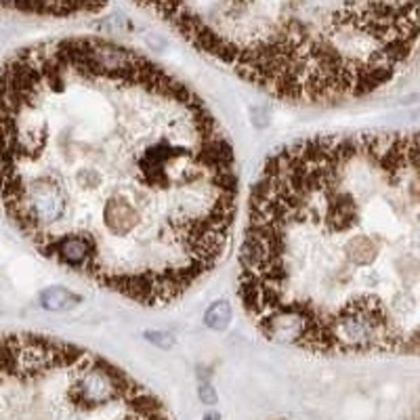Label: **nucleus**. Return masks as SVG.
I'll use <instances>...</instances> for the list:
<instances>
[{
    "label": "nucleus",
    "mask_w": 420,
    "mask_h": 420,
    "mask_svg": "<svg viewBox=\"0 0 420 420\" xmlns=\"http://www.w3.org/2000/svg\"><path fill=\"white\" fill-rule=\"evenodd\" d=\"M204 322H206L208 328H213V330H225L229 326V322H231V307H229V303L217 300L215 305H210L206 309Z\"/></svg>",
    "instance_id": "5"
},
{
    "label": "nucleus",
    "mask_w": 420,
    "mask_h": 420,
    "mask_svg": "<svg viewBox=\"0 0 420 420\" xmlns=\"http://www.w3.org/2000/svg\"><path fill=\"white\" fill-rule=\"evenodd\" d=\"M200 397L206 403H215L217 401V395H215V391H213V387H210V385H202L200 387Z\"/></svg>",
    "instance_id": "6"
},
{
    "label": "nucleus",
    "mask_w": 420,
    "mask_h": 420,
    "mask_svg": "<svg viewBox=\"0 0 420 420\" xmlns=\"http://www.w3.org/2000/svg\"><path fill=\"white\" fill-rule=\"evenodd\" d=\"M202 55L292 103H336L387 84L420 38L408 3L139 5Z\"/></svg>",
    "instance_id": "2"
},
{
    "label": "nucleus",
    "mask_w": 420,
    "mask_h": 420,
    "mask_svg": "<svg viewBox=\"0 0 420 420\" xmlns=\"http://www.w3.org/2000/svg\"><path fill=\"white\" fill-rule=\"evenodd\" d=\"M204 420H219V414H206Z\"/></svg>",
    "instance_id": "7"
},
{
    "label": "nucleus",
    "mask_w": 420,
    "mask_h": 420,
    "mask_svg": "<svg viewBox=\"0 0 420 420\" xmlns=\"http://www.w3.org/2000/svg\"><path fill=\"white\" fill-rule=\"evenodd\" d=\"M0 198L44 256L153 307L223 258L236 158L162 66L110 40H50L0 74Z\"/></svg>",
    "instance_id": "1"
},
{
    "label": "nucleus",
    "mask_w": 420,
    "mask_h": 420,
    "mask_svg": "<svg viewBox=\"0 0 420 420\" xmlns=\"http://www.w3.org/2000/svg\"><path fill=\"white\" fill-rule=\"evenodd\" d=\"M80 303V296L64 286H50L40 292V307L46 311H64Z\"/></svg>",
    "instance_id": "4"
},
{
    "label": "nucleus",
    "mask_w": 420,
    "mask_h": 420,
    "mask_svg": "<svg viewBox=\"0 0 420 420\" xmlns=\"http://www.w3.org/2000/svg\"><path fill=\"white\" fill-rule=\"evenodd\" d=\"M108 5H95V3H55V0H46V3H0V11H19V13H34V15H48V17H74V15H93L103 11Z\"/></svg>",
    "instance_id": "3"
}]
</instances>
